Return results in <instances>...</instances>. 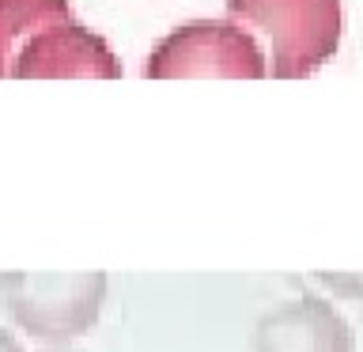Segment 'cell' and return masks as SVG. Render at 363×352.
<instances>
[{
    "mask_svg": "<svg viewBox=\"0 0 363 352\" xmlns=\"http://www.w3.org/2000/svg\"><path fill=\"white\" fill-rule=\"evenodd\" d=\"M231 19L257 27L272 45L269 72L303 79L318 72L340 45V0H227Z\"/></svg>",
    "mask_w": 363,
    "mask_h": 352,
    "instance_id": "6da1fadb",
    "label": "cell"
},
{
    "mask_svg": "<svg viewBox=\"0 0 363 352\" xmlns=\"http://www.w3.org/2000/svg\"><path fill=\"white\" fill-rule=\"evenodd\" d=\"M106 303V273H11L8 311L19 329L45 345H68L99 322Z\"/></svg>",
    "mask_w": 363,
    "mask_h": 352,
    "instance_id": "7a4b0ae2",
    "label": "cell"
},
{
    "mask_svg": "<svg viewBox=\"0 0 363 352\" xmlns=\"http://www.w3.org/2000/svg\"><path fill=\"white\" fill-rule=\"evenodd\" d=\"M147 79H186V76H227L261 79L269 61L257 50L254 34L235 19H193L182 23L152 50L144 65Z\"/></svg>",
    "mask_w": 363,
    "mask_h": 352,
    "instance_id": "3957f363",
    "label": "cell"
},
{
    "mask_svg": "<svg viewBox=\"0 0 363 352\" xmlns=\"http://www.w3.org/2000/svg\"><path fill=\"white\" fill-rule=\"evenodd\" d=\"M11 76L19 79H118L121 61L113 57L106 38H99L95 31H87L84 23L65 19L53 27L38 31L34 38L19 50Z\"/></svg>",
    "mask_w": 363,
    "mask_h": 352,
    "instance_id": "277c9868",
    "label": "cell"
},
{
    "mask_svg": "<svg viewBox=\"0 0 363 352\" xmlns=\"http://www.w3.org/2000/svg\"><path fill=\"white\" fill-rule=\"evenodd\" d=\"M254 352H356V337L333 303L303 295L261 314L254 326Z\"/></svg>",
    "mask_w": 363,
    "mask_h": 352,
    "instance_id": "5b68a950",
    "label": "cell"
},
{
    "mask_svg": "<svg viewBox=\"0 0 363 352\" xmlns=\"http://www.w3.org/2000/svg\"><path fill=\"white\" fill-rule=\"evenodd\" d=\"M72 19L68 0H0V76H11L19 50L38 31Z\"/></svg>",
    "mask_w": 363,
    "mask_h": 352,
    "instance_id": "8992f818",
    "label": "cell"
},
{
    "mask_svg": "<svg viewBox=\"0 0 363 352\" xmlns=\"http://www.w3.org/2000/svg\"><path fill=\"white\" fill-rule=\"evenodd\" d=\"M318 284H325L333 295L345 299H363V273H314Z\"/></svg>",
    "mask_w": 363,
    "mask_h": 352,
    "instance_id": "52a82bcc",
    "label": "cell"
},
{
    "mask_svg": "<svg viewBox=\"0 0 363 352\" xmlns=\"http://www.w3.org/2000/svg\"><path fill=\"white\" fill-rule=\"evenodd\" d=\"M0 352H23V345L8 334V329H0Z\"/></svg>",
    "mask_w": 363,
    "mask_h": 352,
    "instance_id": "ba28073f",
    "label": "cell"
},
{
    "mask_svg": "<svg viewBox=\"0 0 363 352\" xmlns=\"http://www.w3.org/2000/svg\"><path fill=\"white\" fill-rule=\"evenodd\" d=\"M38 352H84V348H72V345H45Z\"/></svg>",
    "mask_w": 363,
    "mask_h": 352,
    "instance_id": "9c48e42d",
    "label": "cell"
}]
</instances>
